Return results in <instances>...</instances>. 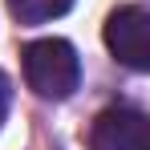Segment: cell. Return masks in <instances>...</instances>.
<instances>
[{
	"label": "cell",
	"mask_w": 150,
	"mask_h": 150,
	"mask_svg": "<svg viewBox=\"0 0 150 150\" xmlns=\"http://www.w3.org/2000/svg\"><path fill=\"white\" fill-rule=\"evenodd\" d=\"M25 81L33 93L41 98H69L77 85H81V61L69 41L61 37H45V41H33L25 49Z\"/></svg>",
	"instance_id": "1"
},
{
	"label": "cell",
	"mask_w": 150,
	"mask_h": 150,
	"mask_svg": "<svg viewBox=\"0 0 150 150\" xmlns=\"http://www.w3.org/2000/svg\"><path fill=\"white\" fill-rule=\"evenodd\" d=\"M8 101H12V89H8V77L0 73V126H4V118H8Z\"/></svg>",
	"instance_id": "5"
},
{
	"label": "cell",
	"mask_w": 150,
	"mask_h": 150,
	"mask_svg": "<svg viewBox=\"0 0 150 150\" xmlns=\"http://www.w3.org/2000/svg\"><path fill=\"white\" fill-rule=\"evenodd\" d=\"M105 45L130 69H150V12L142 4H122L105 21Z\"/></svg>",
	"instance_id": "2"
},
{
	"label": "cell",
	"mask_w": 150,
	"mask_h": 150,
	"mask_svg": "<svg viewBox=\"0 0 150 150\" xmlns=\"http://www.w3.org/2000/svg\"><path fill=\"white\" fill-rule=\"evenodd\" d=\"M73 0H8V12L21 21V25H45L53 16L69 12Z\"/></svg>",
	"instance_id": "4"
},
{
	"label": "cell",
	"mask_w": 150,
	"mask_h": 150,
	"mask_svg": "<svg viewBox=\"0 0 150 150\" xmlns=\"http://www.w3.org/2000/svg\"><path fill=\"white\" fill-rule=\"evenodd\" d=\"M89 146L93 150H150V122L130 105L101 110L93 118V130H89Z\"/></svg>",
	"instance_id": "3"
}]
</instances>
